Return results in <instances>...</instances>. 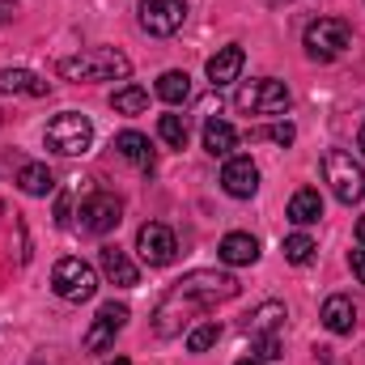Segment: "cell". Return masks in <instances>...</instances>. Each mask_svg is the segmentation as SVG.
I'll list each match as a JSON object with an SVG mask.
<instances>
[{"instance_id":"cell-1","label":"cell","mask_w":365,"mask_h":365,"mask_svg":"<svg viewBox=\"0 0 365 365\" xmlns=\"http://www.w3.org/2000/svg\"><path fill=\"white\" fill-rule=\"evenodd\" d=\"M238 293H242V284L230 272H187L162 293V302L153 310V331L162 340H175L191 327L195 314H204V310H212L221 302H234Z\"/></svg>"},{"instance_id":"cell-2","label":"cell","mask_w":365,"mask_h":365,"mask_svg":"<svg viewBox=\"0 0 365 365\" xmlns=\"http://www.w3.org/2000/svg\"><path fill=\"white\" fill-rule=\"evenodd\" d=\"M56 73L64 81H77V86H90V81H128L132 60L119 47H86L77 56H64L56 64Z\"/></svg>"},{"instance_id":"cell-3","label":"cell","mask_w":365,"mask_h":365,"mask_svg":"<svg viewBox=\"0 0 365 365\" xmlns=\"http://www.w3.org/2000/svg\"><path fill=\"white\" fill-rule=\"evenodd\" d=\"M302 47H306V56H310V60L331 64V60H340V56L353 47V26H349L344 17H319V21H310V26H306Z\"/></svg>"},{"instance_id":"cell-4","label":"cell","mask_w":365,"mask_h":365,"mask_svg":"<svg viewBox=\"0 0 365 365\" xmlns=\"http://www.w3.org/2000/svg\"><path fill=\"white\" fill-rule=\"evenodd\" d=\"M43 140H47V149L60 153V158H81V153H90V145H93L90 115H81V110H64V115H56V119L47 123Z\"/></svg>"},{"instance_id":"cell-5","label":"cell","mask_w":365,"mask_h":365,"mask_svg":"<svg viewBox=\"0 0 365 365\" xmlns=\"http://www.w3.org/2000/svg\"><path fill=\"white\" fill-rule=\"evenodd\" d=\"M323 179L340 204H357L365 195V170L349 149H327L323 153Z\"/></svg>"},{"instance_id":"cell-6","label":"cell","mask_w":365,"mask_h":365,"mask_svg":"<svg viewBox=\"0 0 365 365\" xmlns=\"http://www.w3.org/2000/svg\"><path fill=\"white\" fill-rule=\"evenodd\" d=\"M234 106L242 115H284L293 106V93L276 77H259V81H247L242 90L234 93Z\"/></svg>"},{"instance_id":"cell-7","label":"cell","mask_w":365,"mask_h":365,"mask_svg":"<svg viewBox=\"0 0 365 365\" xmlns=\"http://www.w3.org/2000/svg\"><path fill=\"white\" fill-rule=\"evenodd\" d=\"M51 289H56L64 302H90L93 293H98V272H93L86 259L64 255V259L51 268Z\"/></svg>"},{"instance_id":"cell-8","label":"cell","mask_w":365,"mask_h":365,"mask_svg":"<svg viewBox=\"0 0 365 365\" xmlns=\"http://www.w3.org/2000/svg\"><path fill=\"white\" fill-rule=\"evenodd\" d=\"M119 221H123V200H119V195H110V191H93V195L81 200V212H77L81 234L102 238V234H110Z\"/></svg>"},{"instance_id":"cell-9","label":"cell","mask_w":365,"mask_h":365,"mask_svg":"<svg viewBox=\"0 0 365 365\" xmlns=\"http://www.w3.org/2000/svg\"><path fill=\"white\" fill-rule=\"evenodd\" d=\"M136 17H140V30L145 34L170 38V34H179L182 21H187V0H140L136 4Z\"/></svg>"},{"instance_id":"cell-10","label":"cell","mask_w":365,"mask_h":365,"mask_svg":"<svg viewBox=\"0 0 365 365\" xmlns=\"http://www.w3.org/2000/svg\"><path fill=\"white\" fill-rule=\"evenodd\" d=\"M136 251H140V259H145L149 268H166V264H175V255H179L175 230L162 225V221H145V225L136 230Z\"/></svg>"},{"instance_id":"cell-11","label":"cell","mask_w":365,"mask_h":365,"mask_svg":"<svg viewBox=\"0 0 365 365\" xmlns=\"http://www.w3.org/2000/svg\"><path fill=\"white\" fill-rule=\"evenodd\" d=\"M221 187H225V195H234V200H251V195L259 191V166H255L251 158H225V166H221Z\"/></svg>"},{"instance_id":"cell-12","label":"cell","mask_w":365,"mask_h":365,"mask_svg":"<svg viewBox=\"0 0 365 365\" xmlns=\"http://www.w3.org/2000/svg\"><path fill=\"white\" fill-rule=\"evenodd\" d=\"M98 264H102V276L110 280V284H119V289H136L140 284V268L128 259V251H119V247H102L98 251Z\"/></svg>"},{"instance_id":"cell-13","label":"cell","mask_w":365,"mask_h":365,"mask_svg":"<svg viewBox=\"0 0 365 365\" xmlns=\"http://www.w3.org/2000/svg\"><path fill=\"white\" fill-rule=\"evenodd\" d=\"M242 64H247V51H242L238 43L221 47V51L208 60V81H212V90H221V86H234V81H238V73H242Z\"/></svg>"},{"instance_id":"cell-14","label":"cell","mask_w":365,"mask_h":365,"mask_svg":"<svg viewBox=\"0 0 365 365\" xmlns=\"http://www.w3.org/2000/svg\"><path fill=\"white\" fill-rule=\"evenodd\" d=\"M110 149H115L123 162H132L136 170H153V166H158V153H153L149 136H140V132H132V128H128V132H119Z\"/></svg>"},{"instance_id":"cell-15","label":"cell","mask_w":365,"mask_h":365,"mask_svg":"<svg viewBox=\"0 0 365 365\" xmlns=\"http://www.w3.org/2000/svg\"><path fill=\"white\" fill-rule=\"evenodd\" d=\"M217 255H221V264H230V268H251V264L259 259V242H255V234L234 230V234H225V238H221Z\"/></svg>"},{"instance_id":"cell-16","label":"cell","mask_w":365,"mask_h":365,"mask_svg":"<svg viewBox=\"0 0 365 365\" xmlns=\"http://www.w3.org/2000/svg\"><path fill=\"white\" fill-rule=\"evenodd\" d=\"M323 327L331 331V336H353V327H357V306H353V297H344V293H331L327 302H323Z\"/></svg>"},{"instance_id":"cell-17","label":"cell","mask_w":365,"mask_h":365,"mask_svg":"<svg viewBox=\"0 0 365 365\" xmlns=\"http://www.w3.org/2000/svg\"><path fill=\"white\" fill-rule=\"evenodd\" d=\"M0 93H21V98H47L51 86L30 73V68H0Z\"/></svg>"},{"instance_id":"cell-18","label":"cell","mask_w":365,"mask_h":365,"mask_svg":"<svg viewBox=\"0 0 365 365\" xmlns=\"http://www.w3.org/2000/svg\"><path fill=\"white\" fill-rule=\"evenodd\" d=\"M204 149H208L212 158H234V149H238V128L225 123V119H208V123H204Z\"/></svg>"},{"instance_id":"cell-19","label":"cell","mask_w":365,"mask_h":365,"mask_svg":"<svg viewBox=\"0 0 365 365\" xmlns=\"http://www.w3.org/2000/svg\"><path fill=\"white\" fill-rule=\"evenodd\" d=\"M284 327V306L280 302H264V306H255L251 314H247V323H242V331L247 336H272Z\"/></svg>"},{"instance_id":"cell-20","label":"cell","mask_w":365,"mask_h":365,"mask_svg":"<svg viewBox=\"0 0 365 365\" xmlns=\"http://www.w3.org/2000/svg\"><path fill=\"white\" fill-rule=\"evenodd\" d=\"M17 187L38 200V195H51V191H56V175H51L43 162H21V166H17Z\"/></svg>"},{"instance_id":"cell-21","label":"cell","mask_w":365,"mask_h":365,"mask_svg":"<svg viewBox=\"0 0 365 365\" xmlns=\"http://www.w3.org/2000/svg\"><path fill=\"white\" fill-rule=\"evenodd\" d=\"M319 217H323V195H319L314 187L293 191V200H289V221H293V225H314Z\"/></svg>"},{"instance_id":"cell-22","label":"cell","mask_w":365,"mask_h":365,"mask_svg":"<svg viewBox=\"0 0 365 365\" xmlns=\"http://www.w3.org/2000/svg\"><path fill=\"white\" fill-rule=\"evenodd\" d=\"M158 98H162L166 106H182V102L191 98V77H187L182 68L162 73V77H158Z\"/></svg>"},{"instance_id":"cell-23","label":"cell","mask_w":365,"mask_h":365,"mask_svg":"<svg viewBox=\"0 0 365 365\" xmlns=\"http://www.w3.org/2000/svg\"><path fill=\"white\" fill-rule=\"evenodd\" d=\"M110 106H115L119 115H140V110L149 106V90H145V86H123V90L110 93Z\"/></svg>"},{"instance_id":"cell-24","label":"cell","mask_w":365,"mask_h":365,"mask_svg":"<svg viewBox=\"0 0 365 365\" xmlns=\"http://www.w3.org/2000/svg\"><path fill=\"white\" fill-rule=\"evenodd\" d=\"M280 251H284V259H289V264H297V268H302V264H310V259H314V251H319V247H314V238H310V234H289V238L280 242Z\"/></svg>"},{"instance_id":"cell-25","label":"cell","mask_w":365,"mask_h":365,"mask_svg":"<svg viewBox=\"0 0 365 365\" xmlns=\"http://www.w3.org/2000/svg\"><path fill=\"white\" fill-rule=\"evenodd\" d=\"M217 340H221V323H217V319H208V323H200V327L187 331V349H191V353H208Z\"/></svg>"},{"instance_id":"cell-26","label":"cell","mask_w":365,"mask_h":365,"mask_svg":"<svg viewBox=\"0 0 365 365\" xmlns=\"http://www.w3.org/2000/svg\"><path fill=\"white\" fill-rule=\"evenodd\" d=\"M251 357H259V361H280V357H284L280 331H272V336H251Z\"/></svg>"},{"instance_id":"cell-27","label":"cell","mask_w":365,"mask_h":365,"mask_svg":"<svg viewBox=\"0 0 365 365\" xmlns=\"http://www.w3.org/2000/svg\"><path fill=\"white\" fill-rule=\"evenodd\" d=\"M158 136H162L170 149H182V145H187V123H182V115H162V119H158Z\"/></svg>"},{"instance_id":"cell-28","label":"cell","mask_w":365,"mask_h":365,"mask_svg":"<svg viewBox=\"0 0 365 365\" xmlns=\"http://www.w3.org/2000/svg\"><path fill=\"white\" fill-rule=\"evenodd\" d=\"M115 336H119V331H115L110 323L93 319V327L86 331V340H81V344H86V353H102V349H110V344H115Z\"/></svg>"},{"instance_id":"cell-29","label":"cell","mask_w":365,"mask_h":365,"mask_svg":"<svg viewBox=\"0 0 365 365\" xmlns=\"http://www.w3.org/2000/svg\"><path fill=\"white\" fill-rule=\"evenodd\" d=\"M98 319H102V323H110L115 331H123V327H128V319H132V310H128L123 302H102V306H98Z\"/></svg>"},{"instance_id":"cell-30","label":"cell","mask_w":365,"mask_h":365,"mask_svg":"<svg viewBox=\"0 0 365 365\" xmlns=\"http://www.w3.org/2000/svg\"><path fill=\"white\" fill-rule=\"evenodd\" d=\"M255 136L276 140V145H293V140H297V128H293V123H272V128H264V132H255Z\"/></svg>"},{"instance_id":"cell-31","label":"cell","mask_w":365,"mask_h":365,"mask_svg":"<svg viewBox=\"0 0 365 365\" xmlns=\"http://www.w3.org/2000/svg\"><path fill=\"white\" fill-rule=\"evenodd\" d=\"M349 268H353V276L365 284V247H357V251H349Z\"/></svg>"},{"instance_id":"cell-32","label":"cell","mask_w":365,"mask_h":365,"mask_svg":"<svg viewBox=\"0 0 365 365\" xmlns=\"http://www.w3.org/2000/svg\"><path fill=\"white\" fill-rule=\"evenodd\" d=\"M357 247H365V217L357 221Z\"/></svg>"},{"instance_id":"cell-33","label":"cell","mask_w":365,"mask_h":365,"mask_svg":"<svg viewBox=\"0 0 365 365\" xmlns=\"http://www.w3.org/2000/svg\"><path fill=\"white\" fill-rule=\"evenodd\" d=\"M234 365H268V361H259V357H242V361H234Z\"/></svg>"},{"instance_id":"cell-34","label":"cell","mask_w":365,"mask_h":365,"mask_svg":"<svg viewBox=\"0 0 365 365\" xmlns=\"http://www.w3.org/2000/svg\"><path fill=\"white\" fill-rule=\"evenodd\" d=\"M106 365H132V361H128V357H110Z\"/></svg>"},{"instance_id":"cell-35","label":"cell","mask_w":365,"mask_h":365,"mask_svg":"<svg viewBox=\"0 0 365 365\" xmlns=\"http://www.w3.org/2000/svg\"><path fill=\"white\" fill-rule=\"evenodd\" d=\"M357 145H361V153H365V123H361V136H357Z\"/></svg>"},{"instance_id":"cell-36","label":"cell","mask_w":365,"mask_h":365,"mask_svg":"<svg viewBox=\"0 0 365 365\" xmlns=\"http://www.w3.org/2000/svg\"><path fill=\"white\" fill-rule=\"evenodd\" d=\"M268 4H289V0H268Z\"/></svg>"},{"instance_id":"cell-37","label":"cell","mask_w":365,"mask_h":365,"mask_svg":"<svg viewBox=\"0 0 365 365\" xmlns=\"http://www.w3.org/2000/svg\"><path fill=\"white\" fill-rule=\"evenodd\" d=\"M0 212H4V204H0Z\"/></svg>"},{"instance_id":"cell-38","label":"cell","mask_w":365,"mask_h":365,"mask_svg":"<svg viewBox=\"0 0 365 365\" xmlns=\"http://www.w3.org/2000/svg\"><path fill=\"white\" fill-rule=\"evenodd\" d=\"M0 123H4V115H0Z\"/></svg>"}]
</instances>
